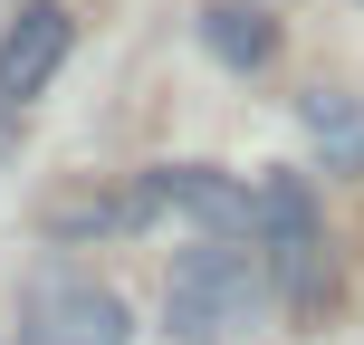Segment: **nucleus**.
<instances>
[{
	"instance_id": "1",
	"label": "nucleus",
	"mask_w": 364,
	"mask_h": 345,
	"mask_svg": "<svg viewBox=\"0 0 364 345\" xmlns=\"http://www.w3.org/2000/svg\"><path fill=\"white\" fill-rule=\"evenodd\" d=\"M288 307L278 297V269L259 240H192L164 278V336L173 345H240Z\"/></svg>"
},
{
	"instance_id": "2",
	"label": "nucleus",
	"mask_w": 364,
	"mask_h": 345,
	"mask_svg": "<svg viewBox=\"0 0 364 345\" xmlns=\"http://www.w3.org/2000/svg\"><path fill=\"white\" fill-rule=\"evenodd\" d=\"M259 250L278 269V297L307 317L316 288H326V221H316L307 173H259Z\"/></svg>"
},
{
	"instance_id": "3",
	"label": "nucleus",
	"mask_w": 364,
	"mask_h": 345,
	"mask_svg": "<svg viewBox=\"0 0 364 345\" xmlns=\"http://www.w3.org/2000/svg\"><path fill=\"white\" fill-rule=\"evenodd\" d=\"M10 345H134V307L115 288H96V278H29V297H19V336Z\"/></svg>"
},
{
	"instance_id": "4",
	"label": "nucleus",
	"mask_w": 364,
	"mask_h": 345,
	"mask_svg": "<svg viewBox=\"0 0 364 345\" xmlns=\"http://www.w3.org/2000/svg\"><path fill=\"white\" fill-rule=\"evenodd\" d=\"M164 211H182L201 240H259V182L220 173V164H154Z\"/></svg>"
},
{
	"instance_id": "5",
	"label": "nucleus",
	"mask_w": 364,
	"mask_h": 345,
	"mask_svg": "<svg viewBox=\"0 0 364 345\" xmlns=\"http://www.w3.org/2000/svg\"><path fill=\"white\" fill-rule=\"evenodd\" d=\"M68 48H77V10L68 0H29V10L0 29V96H10V106L48 96V77L68 68Z\"/></svg>"
},
{
	"instance_id": "6",
	"label": "nucleus",
	"mask_w": 364,
	"mask_h": 345,
	"mask_svg": "<svg viewBox=\"0 0 364 345\" xmlns=\"http://www.w3.org/2000/svg\"><path fill=\"white\" fill-rule=\"evenodd\" d=\"M154 221H164V192H154V173H144V182H125V192H68V201H48L38 230H48V250H87V240H134V230H154Z\"/></svg>"
},
{
	"instance_id": "7",
	"label": "nucleus",
	"mask_w": 364,
	"mask_h": 345,
	"mask_svg": "<svg viewBox=\"0 0 364 345\" xmlns=\"http://www.w3.org/2000/svg\"><path fill=\"white\" fill-rule=\"evenodd\" d=\"M201 48H211L230 77L269 68L278 58V10H259V0H211V10H201Z\"/></svg>"
},
{
	"instance_id": "8",
	"label": "nucleus",
	"mask_w": 364,
	"mask_h": 345,
	"mask_svg": "<svg viewBox=\"0 0 364 345\" xmlns=\"http://www.w3.org/2000/svg\"><path fill=\"white\" fill-rule=\"evenodd\" d=\"M297 125H307V144L326 154V173H364V96L316 87V96H297Z\"/></svg>"
},
{
	"instance_id": "9",
	"label": "nucleus",
	"mask_w": 364,
	"mask_h": 345,
	"mask_svg": "<svg viewBox=\"0 0 364 345\" xmlns=\"http://www.w3.org/2000/svg\"><path fill=\"white\" fill-rule=\"evenodd\" d=\"M10 144H19V106L0 96V164H10Z\"/></svg>"
}]
</instances>
